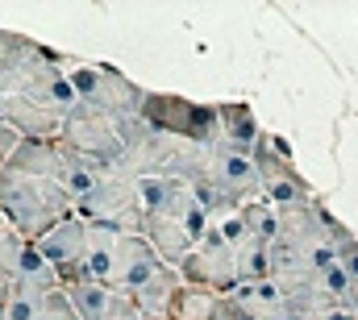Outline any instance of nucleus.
Instances as JSON below:
<instances>
[{
    "instance_id": "1",
    "label": "nucleus",
    "mask_w": 358,
    "mask_h": 320,
    "mask_svg": "<svg viewBox=\"0 0 358 320\" xmlns=\"http://www.w3.org/2000/svg\"><path fill=\"white\" fill-rule=\"evenodd\" d=\"M0 217L21 241H38L46 229L71 217V200L46 179L0 166Z\"/></svg>"
},
{
    "instance_id": "2",
    "label": "nucleus",
    "mask_w": 358,
    "mask_h": 320,
    "mask_svg": "<svg viewBox=\"0 0 358 320\" xmlns=\"http://www.w3.org/2000/svg\"><path fill=\"white\" fill-rule=\"evenodd\" d=\"M138 112H142V121H146L155 133H163V138H176V142L200 146V150L221 146L217 104H200V100L171 96V92H142Z\"/></svg>"
},
{
    "instance_id": "3",
    "label": "nucleus",
    "mask_w": 358,
    "mask_h": 320,
    "mask_svg": "<svg viewBox=\"0 0 358 320\" xmlns=\"http://www.w3.org/2000/svg\"><path fill=\"white\" fill-rule=\"evenodd\" d=\"M134 117H138V112H134ZM59 142H63L67 150H76L80 159L113 170V166L121 162V150H125V146H121V117H108V112H100V108L76 100V108H71V112L63 117V125H59Z\"/></svg>"
},
{
    "instance_id": "4",
    "label": "nucleus",
    "mask_w": 358,
    "mask_h": 320,
    "mask_svg": "<svg viewBox=\"0 0 358 320\" xmlns=\"http://www.w3.org/2000/svg\"><path fill=\"white\" fill-rule=\"evenodd\" d=\"M67 83H71L80 104H92V108H100L108 117H134L138 104H142V92H146V87H138L129 75H121L108 63H80V59L67 71Z\"/></svg>"
},
{
    "instance_id": "5",
    "label": "nucleus",
    "mask_w": 358,
    "mask_h": 320,
    "mask_svg": "<svg viewBox=\"0 0 358 320\" xmlns=\"http://www.w3.org/2000/svg\"><path fill=\"white\" fill-rule=\"evenodd\" d=\"M183 287H200V291H213V296H234L238 287V266H234V249L217 238V229L208 225V233L196 241L176 266Z\"/></svg>"
},
{
    "instance_id": "6",
    "label": "nucleus",
    "mask_w": 358,
    "mask_h": 320,
    "mask_svg": "<svg viewBox=\"0 0 358 320\" xmlns=\"http://www.w3.org/2000/svg\"><path fill=\"white\" fill-rule=\"evenodd\" d=\"M204 179L238 208L250 200H263V179H259V166L250 154H234L225 146H213L204 154Z\"/></svg>"
},
{
    "instance_id": "7",
    "label": "nucleus",
    "mask_w": 358,
    "mask_h": 320,
    "mask_svg": "<svg viewBox=\"0 0 358 320\" xmlns=\"http://www.w3.org/2000/svg\"><path fill=\"white\" fill-rule=\"evenodd\" d=\"M159 270H167V262L146 245V238H125L117 241V266H113V291L121 296H134L142 291Z\"/></svg>"
},
{
    "instance_id": "8",
    "label": "nucleus",
    "mask_w": 358,
    "mask_h": 320,
    "mask_svg": "<svg viewBox=\"0 0 358 320\" xmlns=\"http://www.w3.org/2000/svg\"><path fill=\"white\" fill-rule=\"evenodd\" d=\"M34 249H38L55 270L84 262V249H88V221H80V217L71 212L67 221H59L55 229H46L42 238L34 241Z\"/></svg>"
},
{
    "instance_id": "9",
    "label": "nucleus",
    "mask_w": 358,
    "mask_h": 320,
    "mask_svg": "<svg viewBox=\"0 0 358 320\" xmlns=\"http://www.w3.org/2000/svg\"><path fill=\"white\" fill-rule=\"evenodd\" d=\"M0 112H4V125L17 133V138H29V142H55L59 138V117L21 100V96H0Z\"/></svg>"
},
{
    "instance_id": "10",
    "label": "nucleus",
    "mask_w": 358,
    "mask_h": 320,
    "mask_svg": "<svg viewBox=\"0 0 358 320\" xmlns=\"http://www.w3.org/2000/svg\"><path fill=\"white\" fill-rule=\"evenodd\" d=\"M59 166H63V142H29L21 138L13 146V154L4 159V170H17V175H34V179H46L55 183L59 179Z\"/></svg>"
},
{
    "instance_id": "11",
    "label": "nucleus",
    "mask_w": 358,
    "mask_h": 320,
    "mask_svg": "<svg viewBox=\"0 0 358 320\" xmlns=\"http://www.w3.org/2000/svg\"><path fill=\"white\" fill-rule=\"evenodd\" d=\"M217 121H221V146L234 150V154H250L259 146V138H263L250 104H242V100H221L217 104Z\"/></svg>"
},
{
    "instance_id": "12",
    "label": "nucleus",
    "mask_w": 358,
    "mask_h": 320,
    "mask_svg": "<svg viewBox=\"0 0 358 320\" xmlns=\"http://www.w3.org/2000/svg\"><path fill=\"white\" fill-rule=\"evenodd\" d=\"M117 241H121L117 229H108V225H88V249H84V262H88L92 283H100V287H113Z\"/></svg>"
},
{
    "instance_id": "13",
    "label": "nucleus",
    "mask_w": 358,
    "mask_h": 320,
    "mask_svg": "<svg viewBox=\"0 0 358 320\" xmlns=\"http://www.w3.org/2000/svg\"><path fill=\"white\" fill-rule=\"evenodd\" d=\"M179 291V275L167 266V270H159L142 291H134L129 300L138 304V312L142 317H167V308H171V296Z\"/></svg>"
},
{
    "instance_id": "14",
    "label": "nucleus",
    "mask_w": 358,
    "mask_h": 320,
    "mask_svg": "<svg viewBox=\"0 0 358 320\" xmlns=\"http://www.w3.org/2000/svg\"><path fill=\"white\" fill-rule=\"evenodd\" d=\"M217 304H221V296L179 283V291L171 296V308H167V320H213L217 317Z\"/></svg>"
},
{
    "instance_id": "15",
    "label": "nucleus",
    "mask_w": 358,
    "mask_h": 320,
    "mask_svg": "<svg viewBox=\"0 0 358 320\" xmlns=\"http://www.w3.org/2000/svg\"><path fill=\"white\" fill-rule=\"evenodd\" d=\"M234 266H238V283H267L271 279L267 241L250 238L246 245H238V249H234Z\"/></svg>"
},
{
    "instance_id": "16",
    "label": "nucleus",
    "mask_w": 358,
    "mask_h": 320,
    "mask_svg": "<svg viewBox=\"0 0 358 320\" xmlns=\"http://www.w3.org/2000/svg\"><path fill=\"white\" fill-rule=\"evenodd\" d=\"M42 304H46V296L8 283V296L0 304V320H42Z\"/></svg>"
},
{
    "instance_id": "17",
    "label": "nucleus",
    "mask_w": 358,
    "mask_h": 320,
    "mask_svg": "<svg viewBox=\"0 0 358 320\" xmlns=\"http://www.w3.org/2000/svg\"><path fill=\"white\" fill-rule=\"evenodd\" d=\"M242 221H246V233L259 241H275L279 238V212L271 208L267 200H250V204H242Z\"/></svg>"
},
{
    "instance_id": "18",
    "label": "nucleus",
    "mask_w": 358,
    "mask_h": 320,
    "mask_svg": "<svg viewBox=\"0 0 358 320\" xmlns=\"http://www.w3.org/2000/svg\"><path fill=\"white\" fill-rule=\"evenodd\" d=\"M34 38H25V34H8V29H0V71H8V67H17V63H25L29 54H34Z\"/></svg>"
},
{
    "instance_id": "19",
    "label": "nucleus",
    "mask_w": 358,
    "mask_h": 320,
    "mask_svg": "<svg viewBox=\"0 0 358 320\" xmlns=\"http://www.w3.org/2000/svg\"><path fill=\"white\" fill-rule=\"evenodd\" d=\"M213 320H250V317H246V308H242L238 300L221 296V304H217V317H213Z\"/></svg>"
},
{
    "instance_id": "20",
    "label": "nucleus",
    "mask_w": 358,
    "mask_h": 320,
    "mask_svg": "<svg viewBox=\"0 0 358 320\" xmlns=\"http://www.w3.org/2000/svg\"><path fill=\"white\" fill-rule=\"evenodd\" d=\"M17 142H21V138H17L8 125H0V166H4V159H8V154H13V146H17Z\"/></svg>"
},
{
    "instance_id": "21",
    "label": "nucleus",
    "mask_w": 358,
    "mask_h": 320,
    "mask_svg": "<svg viewBox=\"0 0 358 320\" xmlns=\"http://www.w3.org/2000/svg\"><path fill=\"white\" fill-rule=\"evenodd\" d=\"M338 266L346 270V279H350V283H358V249H350V254H342V258H338Z\"/></svg>"
},
{
    "instance_id": "22",
    "label": "nucleus",
    "mask_w": 358,
    "mask_h": 320,
    "mask_svg": "<svg viewBox=\"0 0 358 320\" xmlns=\"http://www.w3.org/2000/svg\"><path fill=\"white\" fill-rule=\"evenodd\" d=\"M313 320H355V312L350 308H325V312H317Z\"/></svg>"
},
{
    "instance_id": "23",
    "label": "nucleus",
    "mask_w": 358,
    "mask_h": 320,
    "mask_svg": "<svg viewBox=\"0 0 358 320\" xmlns=\"http://www.w3.org/2000/svg\"><path fill=\"white\" fill-rule=\"evenodd\" d=\"M4 296H8V275H0V304H4Z\"/></svg>"
},
{
    "instance_id": "24",
    "label": "nucleus",
    "mask_w": 358,
    "mask_h": 320,
    "mask_svg": "<svg viewBox=\"0 0 358 320\" xmlns=\"http://www.w3.org/2000/svg\"><path fill=\"white\" fill-rule=\"evenodd\" d=\"M350 308H355V312H358V283H355V300H350Z\"/></svg>"
},
{
    "instance_id": "25",
    "label": "nucleus",
    "mask_w": 358,
    "mask_h": 320,
    "mask_svg": "<svg viewBox=\"0 0 358 320\" xmlns=\"http://www.w3.org/2000/svg\"><path fill=\"white\" fill-rule=\"evenodd\" d=\"M4 229H8V225H4V217H0V233H4Z\"/></svg>"
},
{
    "instance_id": "26",
    "label": "nucleus",
    "mask_w": 358,
    "mask_h": 320,
    "mask_svg": "<svg viewBox=\"0 0 358 320\" xmlns=\"http://www.w3.org/2000/svg\"><path fill=\"white\" fill-rule=\"evenodd\" d=\"M142 320H167V317H142Z\"/></svg>"
},
{
    "instance_id": "27",
    "label": "nucleus",
    "mask_w": 358,
    "mask_h": 320,
    "mask_svg": "<svg viewBox=\"0 0 358 320\" xmlns=\"http://www.w3.org/2000/svg\"><path fill=\"white\" fill-rule=\"evenodd\" d=\"M0 125H4V112H0Z\"/></svg>"
},
{
    "instance_id": "28",
    "label": "nucleus",
    "mask_w": 358,
    "mask_h": 320,
    "mask_svg": "<svg viewBox=\"0 0 358 320\" xmlns=\"http://www.w3.org/2000/svg\"><path fill=\"white\" fill-rule=\"evenodd\" d=\"M355 320H358V312H355Z\"/></svg>"
}]
</instances>
